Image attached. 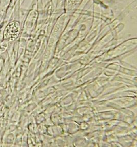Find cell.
Returning a JSON list of instances; mask_svg holds the SVG:
<instances>
[]
</instances>
